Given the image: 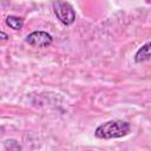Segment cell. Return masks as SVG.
Here are the masks:
<instances>
[{
	"label": "cell",
	"instance_id": "6da1fadb",
	"mask_svg": "<svg viewBox=\"0 0 151 151\" xmlns=\"http://www.w3.org/2000/svg\"><path fill=\"white\" fill-rule=\"evenodd\" d=\"M131 125L129 122L120 119L107 120L94 130V136L99 139H116L125 137L130 133Z\"/></svg>",
	"mask_w": 151,
	"mask_h": 151
},
{
	"label": "cell",
	"instance_id": "7a4b0ae2",
	"mask_svg": "<svg viewBox=\"0 0 151 151\" xmlns=\"http://www.w3.org/2000/svg\"><path fill=\"white\" fill-rule=\"evenodd\" d=\"M52 8L57 19L65 26H71L76 21V12L73 7L64 0H53Z\"/></svg>",
	"mask_w": 151,
	"mask_h": 151
},
{
	"label": "cell",
	"instance_id": "3957f363",
	"mask_svg": "<svg viewBox=\"0 0 151 151\" xmlns=\"http://www.w3.org/2000/svg\"><path fill=\"white\" fill-rule=\"evenodd\" d=\"M25 41L33 47L44 48V47H48L52 45L53 37L45 31H33L26 37Z\"/></svg>",
	"mask_w": 151,
	"mask_h": 151
},
{
	"label": "cell",
	"instance_id": "277c9868",
	"mask_svg": "<svg viewBox=\"0 0 151 151\" xmlns=\"http://www.w3.org/2000/svg\"><path fill=\"white\" fill-rule=\"evenodd\" d=\"M149 59H151V40L145 42L143 46H140L134 54L136 63H144Z\"/></svg>",
	"mask_w": 151,
	"mask_h": 151
},
{
	"label": "cell",
	"instance_id": "5b68a950",
	"mask_svg": "<svg viewBox=\"0 0 151 151\" xmlns=\"http://www.w3.org/2000/svg\"><path fill=\"white\" fill-rule=\"evenodd\" d=\"M5 22L7 26H9L12 29L15 31H20L24 27V20L17 15H8L5 19Z\"/></svg>",
	"mask_w": 151,
	"mask_h": 151
},
{
	"label": "cell",
	"instance_id": "8992f818",
	"mask_svg": "<svg viewBox=\"0 0 151 151\" xmlns=\"http://www.w3.org/2000/svg\"><path fill=\"white\" fill-rule=\"evenodd\" d=\"M5 147H6V149L9 147V150H20V149H21V146L19 145V143H18L17 140H14V139H8V140H6Z\"/></svg>",
	"mask_w": 151,
	"mask_h": 151
},
{
	"label": "cell",
	"instance_id": "52a82bcc",
	"mask_svg": "<svg viewBox=\"0 0 151 151\" xmlns=\"http://www.w3.org/2000/svg\"><path fill=\"white\" fill-rule=\"evenodd\" d=\"M0 35H1V40H6V39L8 38V37H7V34H6L4 31H1V32H0Z\"/></svg>",
	"mask_w": 151,
	"mask_h": 151
}]
</instances>
